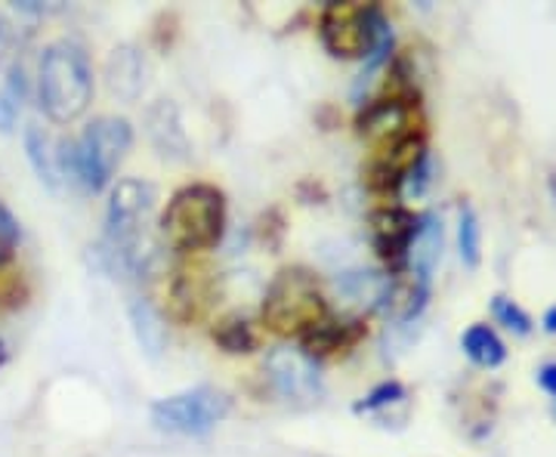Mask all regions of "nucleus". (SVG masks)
<instances>
[{
  "label": "nucleus",
  "instance_id": "1",
  "mask_svg": "<svg viewBox=\"0 0 556 457\" xmlns=\"http://www.w3.org/2000/svg\"><path fill=\"white\" fill-rule=\"evenodd\" d=\"M316 31L331 60L365 62L356 90H362L371 75L383 72L396 56V31L378 3H325Z\"/></svg>",
  "mask_w": 556,
  "mask_h": 457
},
{
  "label": "nucleus",
  "instance_id": "2",
  "mask_svg": "<svg viewBox=\"0 0 556 457\" xmlns=\"http://www.w3.org/2000/svg\"><path fill=\"white\" fill-rule=\"evenodd\" d=\"M229 226V201L214 182H186L167 199L159 217L164 247L192 259L217 251Z\"/></svg>",
  "mask_w": 556,
  "mask_h": 457
},
{
  "label": "nucleus",
  "instance_id": "3",
  "mask_svg": "<svg viewBox=\"0 0 556 457\" xmlns=\"http://www.w3.org/2000/svg\"><path fill=\"white\" fill-rule=\"evenodd\" d=\"M134 149V124L121 115L93 118L78 137H62L56 142L62 179H72L80 192L100 195L112 189L115 174Z\"/></svg>",
  "mask_w": 556,
  "mask_h": 457
},
{
  "label": "nucleus",
  "instance_id": "4",
  "mask_svg": "<svg viewBox=\"0 0 556 457\" xmlns=\"http://www.w3.org/2000/svg\"><path fill=\"white\" fill-rule=\"evenodd\" d=\"M93 65L78 40H53L43 47L38 68V102L47 120L68 127L87 115L93 102Z\"/></svg>",
  "mask_w": 556,
  "mask_h": 457
},
{
  "label": "nucleus",
  "instance_id": "5",
  "mask_svg": "<svg viewBox=\"0 0 556 457\" xmlns=\"http://www.w3.org/2000/svg\"><path fill=\"white\" fill-rule=\"evenodd\" d=\"M331 316L334 309L328 303V294L321 291L316 272L303 266H285L266 284L260 306V328L276 338L300 340Z\"/></svg>",
  "mask_w": 556,
  "mask_h": 457
},
{
  "label": "nucleus",
  "instance_id": "6",
  "mask_svg": "<svg viewBox=\"0 0 556 457\" xmlns=\"http://www.w3.org/2000/svg\"><path fill=\"white\" fill-rule=\"evenodd\" d=\"M229 411H232L229 393H223L211 383H201V386H189L174 396L152 402L149 418L161 433H170V436H207L229 418Z\"/></svg>",
  "mask_w": 556,
  "mask_h": 457
},
{
  "label": "nucleus",
  "instance_id": "7",
  "mask_svg": "<svg viewBox=\"0 0 556 457\" xmlns=\"http://www.w3.org/2000/svg\"><path fill=\"white\" fill-rule=\"evenodd\" d=\"M427 155L430 149H427L424 130L402 137L371 152V161L362 170V182L375 199H380V204H402V182Z\"/></svg>",
  "mask_w": 556,
  "mask_h": 457
},
{
  "label": "nucleus",
  "instance_id": "8",
  "mask_svg": "<svg viewBox=\"0 0 556 457\" xmlns=\"http://www.w3.org/2000/svg\"><path fill=\"white\" fill-rule=\"evenodd\" d=\"M417 229H420V214L408 211L405 204H378L368 214V239L380 263L387 266V276L408 272Z\"/></svg>",
  "mask_w": 556,
  "mask_h": 457
},
{
  "label": "nucleus",
  "instance_id": "9",
  "mask_svg": "<svg viewBox=\"0 0 556 457\" xmlns=\"http://www.w3.org/2000/svg\"><path fill=\"white\" fill-rule=\"evenodd\" d=\"M263 371L273 390L288 402H318L325 396L321 365L306 356L300 346H273L263 358Z\"/></svg>",
  "mask_w": 556,
  "mask_h": 457
},
{
  "label": "nucleus",
  "instance_id": "10",
  "mask_svg": "<svg viewBox=\"0 0 556 457\" xmlns=\"http://www.w3.org/2000/svg\"><path fill=\"white\" fill-rule=\"evenodd\" d=\"M356 134L375 149H383L390 142L420 134V115L417 100H396V97H378L365 102L356 115Z\"/></svg>",
  "mask_w": 556,
  "mask_h": 457
},
{
  "label": "nucleus",
  "instance_id": "11",
  "mask_svg": "<svg viewBox=\"0 0 556 457\" xmlns=\"http://www.w3.org/2000/svg\"><path fill=\"white\" fill-rule=\"evenodd\" d=\"M146 137L152 142V149L164 161H186L192 152V142L182 124V112L174 100H155L146 109Z\"/></svg>",
  "mask_w": 556,
  "mask_h": 457
},
{
  "label": "nucleus",
  "instance_id": "12",
  "mask_svg": "<svg viewBox=\"0 0 556 457\" xmlns=\"http://www.w3.org/2000/svg\"><path fill=\"white\" fill-rule=\"evenodd\" d=\"M211 306V272L204 266L186 263L167 284V313L177 321H199Z\"/></svg>",
  "mask_w": 556,
  "mask_h": 457
},
{
  "label": "nucleus",
  "instance_id": "13",
  "mask_svg": "<svg viewBox=\"0 0 556 457\" xmlns=\"http://www.w3.org/2000/svg\"><path fill=\"white\" fill-rule=\"evenodd\" d=\"M365 334H368V328H365L362 318L331 316L325 318L318 328H313L306 338H300L298 346L313 361H321V358H338L343 353H350Z\"/></svg>",
  "mask_w": 556,
  "mask_h": 457
},
{
  "label": "nucleus",
  "instance_id": "14",
  "mask_svg": "<svg viewBox=\"0 0 556 457\" xmlns=\"http://www.w3.org/2000/svg\"><path fill=\"white\" fill-rule=\"evenodd\" d=\"M105 84L121 102H137L149 87V62L137 43H118L105 60Z\"/></svg>",
  "mask_w": 556,
  "mask_h": 457
},
{
  "label": "nucleus",
  "instance_id": "15",
  "mask_svg": "<svg viewBox=\"0 0 556 457\" xmlns=\"http://www.w3.org/2000/svg\"><path fill=\"white\" fill-rule=\"evenodd\" d=\"M442 247H445V229H442L439 214H433V211L420 214V229H417L412 257H408V276L424 281V284H433V272L442 259Z\"/></svg>",
  "mask_w": 556,
  "mask_h": 457
},
{
  "label": "nucleus",
  "instance_id": "16",
  "mask_svg": "<svg viewBox=\"0 0 556 457\" xmlns=\"http://www.w3.org/2000/svg\"><path fill=\"white\" fill-rule=\"evenodd\" d=\"M22 145H25V158L31 164L35 177L40 179V186L47 192H62V170H60V155H56V142L50 140V134L40 127V124H25L22 130Z\"/></svg>",
  "mask_w": 556,
  "mask_h": 457
},
{
  "label": "nucleus",
  "instance_id": "17",
  "mask_svg": "<svg viewBox=\"0 0 556 457\" xmlns=\"http://www.w3.org/2000/svg\"><path fill=\"white\" fill-rule=\"evenodd\" d=\"M127 318H130V331L137 338L139 350L146 358H161L167 350V318L155 309V303L146 297L127 300Z\"/></svg>",
  "mask_w": 556,
  "mask_h": 457
},
{
  "label": "nucleus",
  "instance_id": "18",
  "mask_svg": "<svg viewBox=\"0 0 556 457\" xmlns=\"http://www.w3.org/2000/svg\"><path fill=\"white\" fill-rule=\"evenodd\" d=\"M263 334L266 331L260 328V321L241 316V313H226V316H219L211 325V340L229 356H251V353H257L260 346H263Z\"/></svg>",
  "mask_w": 556,
  "mask_h": 457
},
{
  "label": "nucleus",
  "instance_id": "19",
  "mask_svg": "<svg viewBox=\"0 0 556 457\" xmlns=\"http://www.w3.org/2000/svg\"><path fill=\"white\" fill-rule=\"evenodd\" d=\"M390 279L393 276L378 272V269H356V272H343L340 276L338 291L346 297L350 306L380 313V306L387 300V291H390Z\"/></svg>",
  "mask_w": 556,
  "mask_h": 457
},
{
  "label": "nucleus",
  "instance_id": "20",
  "mask_svg": "<svg viewBox=\"0 0 556 457\" xmlns=\"http://www.w3.org/2000/svg\"><path fill=\"white\" fill-rule=\"evenodd\" d=\"M460 350L477 368H485V371H495L507 361V343L501 340V334L492 325H482V321L470 325L460 334Z\"/></svg>",
  "mask_w": 556,
  "mask_h": 457
},
{
  "label": "nucleus",
  "instance_id": "21",
  "mask_svg": "<svg viewBox=\"0 0 556 457\" xmlns=\"http://www.w3.org/2000/svg\"><path fill=\"white\" fill-rule=\"evenodd\" d=\"M457 254L467 269H477L482 259V229H479L477 211L470 204H464L457 214Z\"/></svg>",
  "mask_w": 556,
  "mask_h": 457
},
{
  "label": "nucleus",
  "instance_id": "22",
  "mask_svg": "<svg viewBox=\"0 0 556 457\" xmlns=\"http://www.w3.org/2000/svg\"><path fill=\"white\" fill-rule=\"evenodd\" d=\"M492 316H495L497 325H504V328H507V331H514L517 338H529V334L535 331V321H532V316L519 306L517 300L504 297V294L492 297Z\"/></svg>",
  "mask_w": 556,
  "mask_h": 457
},
{
  "label": "nucleus",
  "instance_id": "23",
  "mask_svg": "<svg viewBox=\"0 0 556 457\" xmlns=\"http://www.w3.org/2000/svg\"><path fill=\"white\" fill-rule=\"evenodd\" d=\"M402 398H405V386H402L399 380H383V383H378L368 396L358 398L356 405H353V411H356V415H375V411L390 408V405H396Z\"/></svg>",
  "mask_w": 556,
  "mask_h": 457
},
{
  "label": "nucleus",
  "instance_id": "24",
  "mask_svg": "<svg viewBox=\"0 0 556 457\" xmlns=\"http://www.w3.org/2000/svg\"><path fill=\"white\" fill-rule=\"evenodd\" d=\"M430 182H433V158L427 155V158L420 161L415 170L405 177V182H402V199H424L427 189H430Z\"/></svg>",
  "mask_w": 556,
  "mask_h": 457
},
{
  "label": "nucleus",
  "instance_id": "25",
  "mask_svg": "<svg viewBox=\"0 0 556 457\" xmlns=\"http://www.w3.org/2000/svg\"><path fill=\"white\" fill-rule=\"evenodd\" d=\"M22 239L20 219L10 214V207L0 201V257H10Z\"/></svg>",
  "mask_w": 556,
  "mask_h": 457
},
{
  "label": "nucleus",
  "instance_id": "26",
  "mask_svg": "<svg viewBox=\"0 0 556 457\" xmlns=\"http://www.w3.org/2000/svg\"><path fill=\"white\" fill-rule=\"evenodd\" d=\"M20 102L10 100L3 90H0V134H10L13 127H16V120H20Z\"/></svg>",
  "mask_w": 556,
  "mask_h": 457
},
{
  "label": "nucleus",
  "instance_id": "27",
  "mask_svg": "<svg viewBox=\"0 0 556 457\" xmlns=\"http://www.w3.org/2000/svg\"><path fill=\"white\" fill-rule=\"evenodd\" d=\"M538 386L547 393V396H554L556 398V361H544L541 368H538Z\"/></svg>",
  "mask_w": 556,
  "mask_h": 457
},
{
  "label": "nucleus",
  "instance_id": "28",
  "mask_svg": "<svg viewBox=\"0 0 556 457\" xmlns=\"http://www.w3.org/2000/svg\"><path fill=\"white\" fill-rule=\"evenodd\" d=\"M541 328L547 331V334H556V303L544 313V318H541Z\"/></svg>",
  "mask_w": 556,
  "mask_h": 457
},
{
  "label": "nucleus",
  "instance_id": "29",
  "mask_svg": "<svg viewBox=\"0 0 556 457\" xmlns=\"http://www.w3.org/2000/svg\"><path fill=\"white\" fill-rule=\"evenodd\" d=\"M7 50H10V28H7V22L0 20V60L7 56Z\"/></svg>",
  "mask_w": 556,
  "mask_h": 457
},
{
  "label": "nucleus",
  "instance_id": "30",
  "mask_svg": "<svg viewBox=\"0 0 556 457\" xmlns=\"http://www.w3.org/2000/svg\"><path fill=\"white\" fill-rule=\"evenodd\" d=\"M547 186H551V192H554V201H556V174H551V177H547Z\"/></svg>",
  "mask_w": 556,
  "mask_h": 457
},
{
  "label": "nucleus",
  "instance_id": "31",
  "mask_svg": "<svg viewBox=\"0 0 556 457\" xmlns=\"http://www.w3.org/2000/svg\"><path fill=\"white\" fill-rule=\"evenodd\" d=\"M7 361V346H3V340H0V365Z\"/></svg>",
  "mask_w": 556,
  "mask_h": 457
},
{
  "label": "nucleus",
  "instance_id": "32",
  "mask_svg": "<svg viewBox=\"0 0 556 457\" xmlns=\"http://www.w3.org/2000/svg\"><path fill=\"white\" fill-rule=\"evenodd\" d=\"M554 415H556V398H554Z\"/></svg>",
  "mask_w": 556,
  "mask_h": 457
}]
</instances>
